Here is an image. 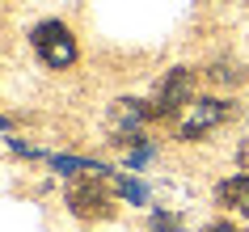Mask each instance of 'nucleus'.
I'll use <instances>...</instances> for the list:
<instances>
[{
  "instance_id": "1",
  "label": "nucleus",
  "mask_w": 249,
  "mask_h": 232,
  "mask_svg": "<svg viewBox=\"0 0 249 232\" xmlns=\"http://www.w3.org/2000/svg\"><path fill=\"white\" fill-rule=\"evenodd\" d=\"M30 47L47 68H72L76 64V38L64 21H38L30 30Z\"/></svg>"
},
{
  "instance_id": "2",
  "label": "nucleus",
  "mask_w": 249,
  "mask_h": 232,
  "mask_svg": "<svg viewBox=\"0 0 249 232\" xmlns=\"http://www.w3.org/2000/svg\"><path fill=\"white\" fill-rule=\"evenodd\" d=\"M148 118H157L152 106L135 102V97H118V102L106 110V135L114 143H131V140H140V131L148 127Z\"/></svg>"
},
{
  "instance_id": "3",
  "label": "nucleus",
  "mask_w": 249,
  "mask_h": 232,
  "mask_svg": "<svg viewBox=\"0 0 249 232\" xmlns=\"http://www.w3.org/2000/svg\"><path fill=\"white\" fill-rule=\"evenodd\" d=\"M232 118V106L228 102H215V97H198V102L186 106V118L178 123V140H203L207 131H215L220 123Z\"/></svg>"
},
{
  "instance_id": "4",
  "label": "nucleus",
  "mask_w": 249,
  "mask_h": 232,
  "mask_svg": "<svg viewBox=\"0 0 249 232\" xmlns=\"http://www.w3.org/2000/svg\"><path fill=\"white\" fill-rule=\"evenodd\" d=\"M68 207H72V215L80 219H110L114 215V207H110V198H106L102 190V178H80L68 186Z\"/></svg>"
},
{
  "instance_id": "5",
  "label": "nucleus",
  "mask_w": 249,
  "mask_h": 232,
  "mask_svg": "<svg viewBox=\"0 0 249 232\" xmlns=\"http://www.w3.org/2000/svg\"><path fill=\"white\" fill-rule=\"evenodd\" d=\"M190 97H195V72H190V68H173V72H165V80H160L152 110H157V118H169V114H178V110H186Z\"/></svg>"
},
{
  "instance_id": "6",
  "label": "nucleus",
  "mask_w": 249,
  "mask_h": 232,
  "mask_svg": "<svg viewBox=\"0 0 249 232\" xmlns=\"http://www.w3.org/2000/svg\"><path fill=\"white\" fill-rule=\"evenodd\" d=\"M215 203L228 207V211H236V215H249V173L224 178L220 186H215Z\"/></svg>"
},
{
  "instance_id": "7",
  "label": "nucleus",
  "mask_w": 249,
  "mask_h": 232,
  "mask_svg": "<svg viewBox=\"0 0 249 232\" xmlns=\"http://www.w3.org/2000/svg\"><path fill=\"white\" fill-rule=\"evenodd\" d=\"M51 165L59 173H80V178H106L110 169L97 165V161H85V156H51Z\"/></svg>"
},
{
  "instance_id": "8",
  "label": "nucleus",
  "mask_w": 249,
  "mask_h": 232,
  "mask_svg": "<svg viewBox=\"0 0 249 232\" xmlns=\"http://www.w3.org/2000/svg\"><path fill=\"white\" fill-rule=\"evenodd\" d=\"M148 228H152V232H190V228H186V219L178 215V211H152Z\"/></svg>"
},
{
  "instance_id": "9",
  "label": "nucleus",
  "mask_w": 249,
  "mask_h": 232,
  "mask_svg": "<svg viewBox=\"0 0 249 232\" xmlns=\"http://www.w3.org/2000/svg\"><path fill=\"white\" fill-rule=\"evenodd\" d=\"M114 186H118V194H123V198H131V203H140V207L148 203V190L140 186V181H131L127 173H118V178H114Z\"/></svg>"
},
{
  "instance_id": "10",
  "label": "nucleus",
  "mask_w": 249,
  "mask_h": 232,
  "mask_svg": "<svg viewBox=\"0 0 249 232\" xmlns=\"http://www.w3.org/2000/svg\"><path fill=\"white\" fill-rule=\"evenodd\" d=\"M211 80H228V85H236V80H245V72L236 64H215L211 68Z\"/></svg>"
},
{
  "instance_id": "11",
  "label": "nucleus",
  "mask_w": 249,
  "mask_h": 232,
  "mask_svg": "<svg viewBox=\"0 0 249 232\" xmlns=\"http://www.w3.org/2000/svg\"><path fill=\"white\" fill-rule=\"evenodd\" d=\"M152 152H157L152 143H140V148L131 152V165H135V169H140V165H148V161H152Z\"/></svg>"
},
{
  "instance_id": "12",
  "label": "nucleus",
  "mask_w": 249,
  "mask_h": 232,
  "mask_svg": "<svg viewBox=\"0 0 249 232\" xmlns=\"http://www.w3.org/2000/svg\"><path fill=\"white\" fill-rule=\"evenodd\" d=\"M236 165H241V169H245V173H249V140L241 143V148H236Z\"/></svg>"
},
{
  "instance_id": "13",
  "label": "nucleus",
  "mask_w": 249,
  "mask_h": 232,
  "mask_svg": "<svg viewBox=\"0 0 249 232\" xmlns=\"http://www.w3.org/2000/svg\"><path fill=\"white\" fill-rule=\"evenodd\" d=\"M203 232H236V228H232V224H228V219H215V224H207V228H203Z\"/></svg>"
}]
</instances>
